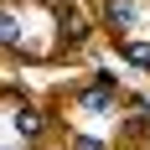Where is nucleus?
<instances>
[{"mask_svg": "<svg viewBox=\"0 0 150 150\" xmlns=\"http://www.w3.org/2000/svg\"><path fill=\"white\" fill-rule=\"evenodd\" d=\"M124 57L140 62V67H150V42H135V36H129V42H124Z\"/></svg>", "mask_w": 150, "mask_h": 150, "instance_id": "20e7f679", "label": "nucleus"}, {"mask_svg": "<svg viewBox=\"0 0 150 150\" xmlns=\"http://www.w3.org/2000/svg\"><path fill=\"white\" fill-rule=\"evenodd\" d=\"M104 21L119 31V36H129V26L140 21V0H104Z\"/></svg>", "mask_w": 150, "mask_h": 150, "instance_id": "f257e3e1", "label": "nucleus"}, {"mask_svg": "<svg viewBox=\"0 0 150 150\" xmlns=\"http://www.w3.org/2000/svg\"><path fill=\"white\" fill-rule=\"evenodd\" d=\"M16 129H21V135H42V129H47V114H42V109H21V114H16Z\"/></svg>", "mask_w": 150, "mask_h": 150, "instance_id": "7ed1b4c3", "label": "nucleus"}, {"mask_svg": "<svg viewBox=\"0 0 150 150\" xmlns=\"http://www.w3.org/2000/svg\"><path fill=\"white\" fill-rule=\"evenodd\" d=\"M0 47L5 52H26V36H21V16L0 11Z\"/></svg>", "mask_w": 150, "mask_h": 150, "instance_id": "f03ea898", "label": "nucleus"}, {"mask_svg": "<svg viewBox=\"0 0 150 150\" xmlns=\"http://www.w3.org/2000/svg\"><path fill=\"white\" fill-rule=\"evenodd\" d=\"M73 150H104V145H98V140H88V135H83V140H73Z\"/></svg>", "mask_w": 150, "mask_h": 150, "instance_id": "39448f33", "label": "nucleus"}]
</instances>
